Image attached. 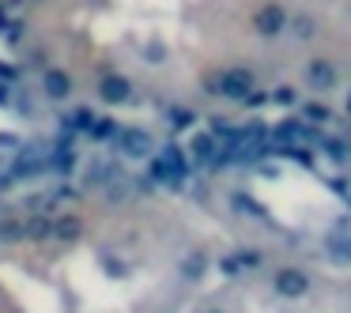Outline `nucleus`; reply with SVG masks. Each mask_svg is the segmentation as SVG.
Instances as JSON below:
<instances>
[{
    "label": "nucleus",
    "mask_w": 351,
    "mask_h": 313,
    "mask_svg": "<svg viewBox=\"0 0 351 313\" xmlns=\"http://www.w3.org/2000/svg\"><path fill=\"white\" fill-rule=\"evenodd\" d=\"M287 34L306 46V42H313L321 34V19L313 16V12H295V16H291V23H287Z\"/></svg>",
    "instance_id": "5"
},
{
    "label": "nucleus",
    "mask_w": 351,
    "mask_h": 313,
    "mask_svg": "<svg viewBox=\"0 0 351 313\" xmlns=\"http://www.w3.org/2000/svg\"><path fill=\"white\" fill-rule=\"evenodd\" d=\"M276 102H283V106H291V102H298V95H295V87H280V91L272 95Z\"/></svg>",
    "instance_id": "16"
},
{
    "label": "nucleus",
    "mask_w": 351,
    "mask_h": 313,
    "mask_svg": "<svg viewBox=\"0 0 351 313\" xmlns=\"http://www.w3.org/2000/svg\"><path fill=\"white\" fill-rule=\"evenodd\" d=\"M53 230H57V234H61V238H76L80 230H84V223H80L76 215H61V219L53 223Z\"/></svg>",
    "instance_id": "12"
},
{
    "label": "nucleus",
    "mask_w": 351,
    "mask_h": 313,
    "mask_svg": "<svg viewBox=\"0 0 351 313\" xmlns=\"http://www.w3.org/2000/svg\"><path fill=\"white\" fill-rule=\"evenodd\" d=\"M302 84L310 87L313 95H328L332 87H340V64L325 53H313L310 61L302 64Z\"/></svg>",
    "instance_id": "3"
},
{
    "label": "nucleus",
    "mask_w": 351,
    "mask_h": 313,
    "mask_svg": "<svg viewBox=\"0 0 351 313\" xmlns=\"http://www.w3.org/2000/svg\"><path fill=\"white\" fill-rule=\"evenodd\" d=\"M114 174H117V166H110V162H95V166H91V174H87V181L102 185V181H110Z\"/></svg>",
    "instance_id": "15"
},
{
    "label": "nucleus",
    "mask_w": 351,
    "mask_h": 313,
    "mask_svg": "<svg viewBox=\"0 0 351 313\" xmlns=\"http://www.w3.org/2000/svg\"><path fill=\"white\" fill-rule=\"evenodd\" d=\"M64 125H69V129H84V132H91L95 129V114L87 106H80V110H72L69 117H64Z\"/></svg>",
    "instance_id": "11"
},
{
    "label": "nucleus",
    "mask_w": 351,
    "mask_h": 313,
    "mask_svg": "<svg viewBox=\"0 0 351 313\" xmlns=\"http://www.w3.org/2000/svg\"><path fill=\"white\" fill-rule=\"evenodd\" d=\"M272 290L283 298V302H298L313 290V275L298 264H280L272 272Z\"/></svg>",
    "instance_id": "2"
},
{
    "label": "nucleus",
    "mask_w": 351,
    "mask_h": 313,
    "mask_svg": "<svg viewBox=\"0 0 351 313\" xmlns=\"http://www.w3.org/2000/svg\"><path fill=\"white\" fill-rule=\"evenodd\" d=\"M204 268H208V257L200 249L189 253V257L182 260V275H185V279H200V275H204Z\"/></svg>",
    "instance_id": "10"
},
{
    "label": "nucleus",
    "mask_w": 351,
    "mask_h": 313,
    "mask_svg": "<svg viewBox=\"0 0 351 313\" xmlns=\"http://www.w3.org/2000/svg\"><path fill=\"white\" fill-rule=\"evenodd\" d=\"M46 95L49 99H69L72 95V76L69 72H46Z\"/></svg>",
    "instance_id": "9"
},
{
    "label": "nucleus",
    "mask_w": 351,
    "mask_h": 313,
    "mask_svg": "<svg viewBox=\"0 0 351 313\" xmlns=\"http://www.w3.org/2000/svg\"><path fill=\"white\" fill-rule=\"evenodd\" d=\"M193 121H197V114H193L189 106H174V110H170V125H174V129H189Z\"/></svg>",
    "instance_id": "14"
},
{
    "label": "nucleus",
    "mask_w": 351,
    "mask_h": 313,
    "mask_svg": "<svg viewBox=\"0 0 351 313\" xmlns=\"http://www.w3.org/2000/svg\"><path fill=\"white\" fill-rule=\"evenodd\" d=\"M204 91L219 95V99H230V102H245L253 91H257V72L245 68V64H230V68H223L219 76L204 79Z\"/></svg>",
    "instance_id": "1"
},
{
    "label": "nucleus",
    "mask_w": 351,
    "mask_h": 313,
    "mask_svg": "<svg viewBox=\"0 0 351 313\" xmlns=\"http://www.w3.org/2000/svg\"><path fill=\"white\" fill-rule=\"evenodd\" d=\"M287 23H291V12L283 8L280 0H265V4H257V12H253L250 27L257 38H280V34H287Z\"/></svg>",
    "instance_id": "4"
},
{
    "label": "nucleus",
    "mask_w": 351,
    "mask_h": 313,
    "mask_svg": "<svg viewBox=\"0 0 351 313\" xmlns=\"http://www.w3.org/2000/svg\"><path fill=\"white\" fill-rule=\"evenodd\" d=\"M193 155H197L200 162H212L215 159V140L212 136H197L193 140Z\"/></svg>",
    "instance_id": "13"
},
{
    "label": "nucleus",
    "mask_w": 351,
    "mask_h": 313,
    "mask_svg": "<svg viewBox=\"0 0 351 313\" xmlns=\"http://www.w3.org/2000/svg\"><path fill=\"white\" fill-rule=\"evenodd\" d=\"M117 144H121V151L132 155V159L152 155V136H147L144 129H121V132H117Z\"/></svg>",
    "instance_id": "6"
},
{
    "label": "nucleus",
    "mask_w": 351,
    "mask_h": 313,
    "mask_svg": "<svg viewBox=\"0 0 351 313\" xmlns=\"http://www.w3.org/2000/svg\"><path fill=\"white\" fill-rule=\"evenodd\" d=\"M298 114H302V121H310V125H328L332 121V110H328V102H321V99H306L302 106H298Z\"/></svg>",
    "instance_id": "8"
},
{
    "label": "nucleus",
    "mask_w": 351,
    "mask_h": 313,
    "mask_svg": "<svg viewBox=\"0 0 351 313\" xmlns=\"http://www.w3.org/2000/svg\"><path fill=\"white\" fill-rule=\"evenodd\" d=\"M200 313H223V310H200Z\"/></svg>",
    "instance_id": "17"
},
{
    "label": "nucleus",
    "mask_w": 351,
    "mask_h": 313,
    "mask_svg": "<svg viewBox=\"0 0 351 313\" xmlns=\"http://www.w3.org/2000/svg\"><path fill=\"white\" fill-rule=\"evenodd\" d=\"M99 95H102V102H110V106H121V102H129L132 84L125 76H106L99 84Z\"/></svg>",
    "instance_id": "7"
}]
</instances>
